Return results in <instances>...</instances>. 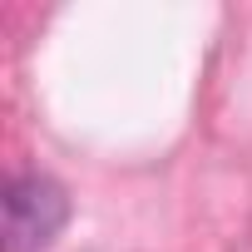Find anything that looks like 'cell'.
Wrapping results in <instances>:
<instances>
[{
  "label": "cell",
  "instance_id": "1",
  "mask_svg": "<svg viewBox=\"0 0 252 252\" xmlns=\"http://www.w3.org/2000/svg\"><path fill=\"white\" fill-rule=\"evenodd\" d=\"M69 222V198L45 173H20L5 188V252H45Z\"/></svg>",
  "mask_w": 252,
  "mask_h": 252
}]
</instances>
